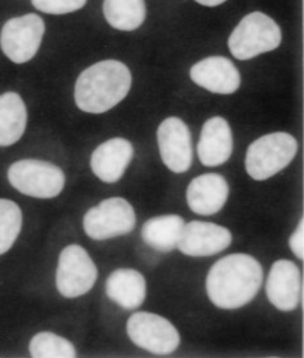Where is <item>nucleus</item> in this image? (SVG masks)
<instances>
[{"label": "nucleus", "mask_w": 304, "mask_h": 358, "mask_svg": "<svg viewBox=\"0 0 304 358\" xmlns=\"http://www.w3.org/2000/svg\"><path fill=\"white\" fill-rule=\"evenodd\" d=\"M261 284V264L251 255L237 253L213 264L207 278V292L216 306L231 310L252 301Z\"/></svg>", "instance_id": "1"}, {"label": "nucleus", "mask_w": 304, "mask_h": 358, "mask_svg": "<svg viewBox=\"0 0 304 358\" xmlns=\"http://www.w3.org/2000/svg\"><path fill=\"white\" fill-rule=\"evenodd\" d=\"M132 76L118 60H104L89 66L77 78L75 102L88 113H104L120 103L128 94Z\"/></svg>", "instance_id": "2"}, {"label": "nucleus", "mask_w": 304, "mask_h": 358, "mask_svg": "<svg viewBox=\"0 0 304 358\" xmlns=\"http://www.w3.org/2000/svg\"><path fill=\"white\" fill-rule=\"evenodd\" d=\"M298 142L285 132L270 133L252 142L246 155V170L255 180H266L287 167L294 159Z\"/></svg>", "instance_id": "3"}, {"label": "nucleus", "mask_w": 304, "mask_h": 358, "mask_svg": "<svg viewBox=\"0 0 304 358\" xmlns=\"http://www.w3.org/2000/svg\"><path fill=\"white\" fill-rule=\"evenodd\" d=\"M282 39L276 21L261 12L249 13L228 38V48L239 60H248L276 50Z\"/></svg>", "instance_id": "4"}, {"label": "nucleus", "mask_w": 304, "mask_h": 358, "mask_svg": "<svg viewBox=\"0 0 304 358\" xmlns=\"http://www.w3.org/2000/svg\"><path fill=\"white\" fill-rule=\"evenodd\" d=\"M11 185L29 197L48 199L59 196L66 184L64 172L48 162L24 159L8 170Z\"/></svg>", "instance_id": "5"}, {"label": "nucleus", "mask_w": 304, "mask_h": 358, "mask_svg": "<svg viewBox=\"0 0 304 358\" xmlns=\"http://www.w3.org/2000/svg\"><path fill=\"white\" fill-rule=\"evenodd\" d=\"M127 334L137 347L160 356L170 355L181 344V335L172 322L146 311L130 317Z\"/></svg>", "instance_id": "6"}, {"label": "nucleus", "mask_w": 304, "mask_h": 358, "mask_svg": "<svg viewBox=\"0 0 304 358\" xmlns=\"http://www.w3.org/2000/svg\"><path fill=\"white\" fill-rule=\"evenodd\" d=\"M136 224V214L124 198H107L90 208L84 217V231L90 238L102 241L127 235Z\"/></svg>", "instance_id": "7"}, {"label": "nucleus", "mask_w": 304, "mask_h": 358, "mask_svg": "<svg viewBox=\"0 0 304 358\" xmlns=\"http://www.w3.org/2000/svg\"><path fill=\"white\" fill-rule=\"evenodd\" d=\"M43 34V20L36 13H28L4 24L0 34V48L11 62L24 64L39 52Z\"/></svg>", "instance_id": "8"}, {"label": "nucleus", "mask_w": 304, "mask_h": 358, "mask_svg": "<svg viewBox=\"0 0 304 358\" xmlns=\"http://www.w3.org/2000/svg\"><path fill=\"white\" fill-rule=\"evenodd\" d=\"M98 278L90 255L80 245H69L59 255L57 288L62 296L75 299L89 292Z\"/></svg>", "instance_id": "9"}, {"label": "nucleus", "mask_w": 304, "mask_h": 358, "mask_svg": "<svg viewBox=\"0 0 304 358\" xmlns=\"http://www.w3.org/2000/svg\"><path fill=\"white\" fill-rule=\"evenodd\" d=\"M158 146L162 162L169 170L183 173L192 164V140L188 127L179 117H167L162 122L158 132Z\"/></svg>", "instance_id": "10"}, {"label": "nucleus", "mask_w": 304, "mask_h": 358, "mask_svg": "<svg viewBox=\"0 0 304 358\" xmlns=\"http://www.w3.org/2000/svg\"><path fill=\"white\" fill-rule=\"evenodd\" d=\"M233 236L228 228L193 220L181 229L178 249L190 257H209L219 255L231 245Z\"/></svg>", "instance_id": "11"}, {"label": "nucleus", "mask_w": 304, "mask_h": 358, "mask_svg": "<svg viewBox=\"0 0 304 358\" xmlns=\"http://www.w3.org/2000/svg\"><path fill=\"white\" fill-rule=\"evenodd\" d=\"M190 75L196 85L216 94H233L240 86L238 69L228 57H207L191 68Z\"/></svg>", "instance_id": "12"}, {"label": "nucleus", "mask_w": 304, "mask_h": 358, "mask_svg": "<svg viewBox=\"0 0 304 358\" xmlns=\"http://www.w3.org/2000/svg\"><path fill=\"white\" fill-rule=\"evenodd\" d=\"M266 296L278 310H294L300 296V273L294 262L279 259L272 266L266 279Z\"/></svg>", "instance_id": "13"}, {"label": "nucleus", "mask_w": 304, "mask_h": 358, "mask_svg": "<svg viewBox=\"0 0 304 358\" xmlns=\"http://www.w3.org/2000/svg\"><path fill=\"white\" fill-rule=\"evenodd\" d=\"M228 197V181L219 173H204L191 181L187 202L198 215H213L225 206Z\"/></svg>", "instance_id": "14"}, {"label": "nucleus", "mask_w": 304, "mask_h": 358, "mask_svg": "<svg viewBox=\"0 0 304 358\" xmlns=\"http://www.w3.org/2000/svg\"><path fill=\"white\" fill-rule=\"evenodd\" d=\"M234 149L233 133L228 122L214 116L204 124L200 136L198 152L205 167H217L228 161Z\"/></svg>", "instance_id": "15"}, {"label": "nucleus", "mask_w": 304, "mask_h": 358, "mask_svg": "<svg viewBox=\"0 0 304 358\" xmlns=\"http://www.w3.org/2000/svg\"><path fill=\"white\" fill-rule=\"evenodd\" d=\"M132 157L131 142L118 137L104 142L95 149L92 154L90 167L98 179L113 184L123 176Z\"/></svg>", "instance_id": "16"}, {"label": "nucleus", "mask_w": 304, "mask_h": 358, "mask_svg": "<svg viewBox=\"0 0 304 358\" xmlns=\"http://www.w3.org/2000/svg\"><path fill=\"white\" fill-rule=\"evenodd\" d=\"M106 294L125 310L140 308L146 296V283L143 273L132 268L115 270L107 278Z\"/></svg>", "instance_id": "17"}, {"label": "nucleus", "mask_w": 304, "mask_h": 358, "mask_svg": "<svg viewBox=\"0 0 304 358\" xmlns=\"http://www.w3.org/2000/svg\"><path fill=\"white\" fill-rule=\"evenodd\" d=\"M27 106L18 93L0 95V148L19 141L27 128Z\"/></svg>", "instance_id": "18"}, {"label": "nucleus", "mask_w": 304, "mask_h": 358, "mask_svg": "<svg viewBox=\"0 0 304 358\" xmlns=\"http://www.w3.org/2000/svg\"><path fill=\"white\" fill-rule=\"evenodd\" d=\"M184 220L179 215L152 217L144 223L141 237L146 245L157 252H172L178 248Z\"/></svg>", "instance_id": "19"}, {"label": "nucleus", "mask_w": 304, "mask_h": 358, "mask_svg": "<svg viewBox=\"0 0 304 358\" xmlns=\"http://www.w3.org/2000/svg\"><path fill=\"white\" fill-rule=\"evenodd\" d=\"M144 0H105L104 15L107 22L118 30L131 31L139 28L145 20Z\"/></svg>", "instance_id": "20"}, {"label": "nucleus", "mask_w": 304, "mask_h": 358, "mask_svg": "<svg viewBox=\"0 0 304 358\" xmlns=\"http://www.w3.org/2000/svg\"><path fill=\"white\" fill-rule=\"evenodd\" d=\"M30 356L34 358H75L76 349L71 341L53 332H39L29 344Z\"/></svg>", "instance_id": "21"}, {"label": "nucleus", "mask_w": 304, "mask_h": 358, "mask_svg": "<svg viewBox=\"0 0 304 358\" xmlns=\"http://www.w3.org/2000/svg\"><path fill=\"white\" fill-rule=\"evenodd\" d=\"M22 227V213L18 203L0 198V255L7 253L18 240Z\"/></svg>", "instance_id": "22"}, {"label": "nucleus", "mask_w": 304, "mask_h": 358, "mask_svg": "<svg viewBox=\"0 0 304 358\" xmlns=\"http://www.w3.org/2000/svg\"><path fill=\"white\" fill-rule=\"evenodd\" d=\"M37 10L48 15H66L81 10L86 0H32Z\"/></svg>", "instance_id": "23"}, {"label": "nucleus", "mask_w": 304, "mask_h": 358, "mask_svg": "<svg viewBox=\"0 0 304 358\" xmlns=\"http://www.w3.org/2000/svg\"><path fill=\"white\" fill-rule=\"evenodd\" d=\"M289 245L299 259L304 258V220L302 219L299 226L296 227L293 235L289 238Z\"/></svg>", "instance_id": "24"}, {"label": "nucleus", "mask_w": 304, "mask_h": 358, "mask_svg": "<svg viewBox=\"0 0 304 358\" xmlns=\"http://www.w3.org/2000/svg\"><path fill=\"white\" fill-rule=\"evenodd\" d=\"M196 1L201 6H205V7H216V6L225 3L226 0H196Z\"/></svg>", "instance_id": "25"}]
</instances>
